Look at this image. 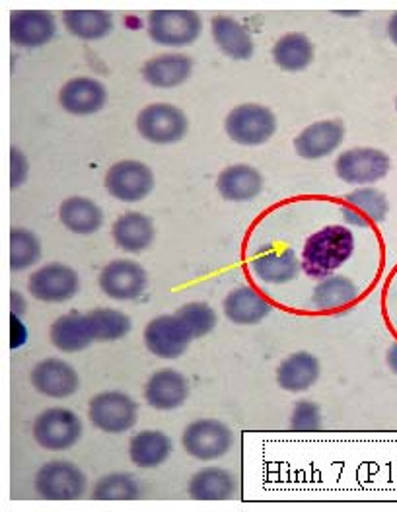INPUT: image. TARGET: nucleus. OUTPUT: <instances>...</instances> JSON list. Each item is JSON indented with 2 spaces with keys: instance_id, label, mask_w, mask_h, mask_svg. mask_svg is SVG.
<instances>
[{
  "instance_id": "obj_36",
  "label": "nucleus",
  "mask_w": 397,
  "mask_h": 512,
  "mask_svg": "<svg viewBox=\"0 0 397 512\" xmlns=\"http://www.w3.org/2000/svg\"><path fill=\"white\" fill-rule=\"evenodd\" d=\"M141 487L131 474H108L98 479L92 499L96 501H133L139 499Z\"/></svg>"
},
{
  "instance_id": "obj_2",
  "label": "nucleus",
  "mask_w": 397,
  "mask_h": 512,
  "mask_svg": "<svg viewBox=\"0 0 397 512\" xmlns=\"http://www.w3.org/2000/svg\"><path fill=\"white\" fill-rule=\"evenodd\" d=\"M226 135L242 147H259L277 133L275 113L259 104H242L228 113L224 121Z\"/></svg>"
},
{
  "instance_id": "obj_4",
  "label": "nucleus",
  "mask_w": 397,
  "mask_h": 512,
  "mask_svg": "<svg viewBox=\"0 0 397 512\" xmlns=\"http://www.w3.org/2000/svg\"><path fill=\"white\" fill-rule=\"evenodd\" d=\"M181 444L191 458L213 462L232 450L234 433L226 423L218 419H199L187 425Z\"/></svg>"
},
{
  "instance_id": "obj_40",
  "label": "nucleus",
  "mask_w": 397,
  "mask_h": 512,
  "mask_svg": "<svg viewBox=\"0 0 397 512\" xmlns=\"http://www.w3.org/2000/svg\"><path fill=\"white\" fill-rule=\"evenodd\" d=\"M26 341H28V330L24 322H20V316L10 314V347L18 349L26 345Z\"/></svg>"
},
{
  "instance_id": "obj_27",
  "label": "nucleus",
  "mask_w": 397,
  "mask_h": 512,
  "mask_svg": "<svg viewBox=\"0 0 397 512\" xmlns=\"http://www.w3.org/2000/svg\"><path fill=\"white\" fill-rule=\"evenodd\" d=\"M213 39L218 49L234 61H250L255 53V43L250 32L230 16H217L211 24Z\"/></svg>"
},
{
  "instance_id": "obj_11",
  "label": "nucleus",
  "mask_w": 397,
  "mask_h": 512,
  "mask_svg": "<svg viewBox=\"0 0 397 512\" xmlns=\"http://www.w3.org/2000/svg\"><path fill=\"white\" fill-rule=\"evenodd\" d=\"M106 189L117 201L139 203L152 193L154 174L139 160H121L109 168Z\"/></svg>"
},
{
  "instance_id": "obj_44",
  "label": "nucleus",
  "mask_w": 397,
  "mask_h": 512,
  "mask_svg": "<svg viewBox=\"0 0 397 512\" xmlns=\"http://www.w3.org/2000/svg\"><path fill=\"white\" fill-rule=\"evenodd\" d=\"M341 16H359V12H339Z\"/></svg>"
},
{
  "instance_id": "obj_34",
  "label": "nucleus",
  "mask_w": 397,
  "mask_h": 512,
  "mask_svg": "<svg viewBox=\"0 0 397 512\" xmlns=\"http://www.w3.org/2000/svg\"><path fill=\"white\" fill-rule=\"evenodd\" d=\"M41 259V242L26 228H12L10 232V267L12 271H26Z\"/></svg>"
},
{
  "instance_id": "obj_32",
  "label": "nucleus",
  "mask_w": 397,
  "mask_h": 512,
  "mask_svg": "<svg viewBox=\"0 0 397 512\" xmlns=\"http://www.w3.org/2000/svg\"><path fill=\"white\" fill-rule=\"evenodd\" d=\"M359 298V289L357 285L343 277V275H329L320 285L314 289L312 302L318 310L324 312H333V310H343L355 304Z\"/></svg>"
},
{
  "instance_id": "obj_16",
  "label": "nucleus",
  "mask_w": 397,
  "mask_h": 512,
  "mask_svg": "<svg viewBox=\"0 0 397 512\" xmlns=\"http://www.w3.org/2000/svg\"><path fill=\"white\" fill-rule=\"evenodd\" d=\"M57 36V24L47 10H16L10 16V39L12 43L28 49L47 45Z\"/></svg>"
},
{
  "instance_id": "obj_22",
  "label": "nucleus",
  "mask_w": 397,
  "mask_h": 512,
  "mask_svg": "<svg viewBox=\"0 0 397 512\" xmlns=\"http://www.w3.org/2000/svg\"><path fill=\"white\" fill-rule=\"evenodd\" d=\"M320 361L308 351H296L277 368V382L283 390L300 394L310 390L320 378Z\"/></svg>"
},
{
  "instance_id": "obj_39",
  "label": "nucleus",
  "mask_w": 397,
  "mask_h": 512,
  "mask_svg": "<svg viewBox=\"0 0 397 512\" xmlns=\"http://www.w3.org/2000/svg\"><path fill=\"white\" fill-rule=\"evenodd\" d=\"M28 158L24 156V152H20L18 148L14 147L10 150V185L14 189H18L20 185H24L28 180Z\"/></svg>"
},
{
  "instance_id": "obj_24",
  "label": "nucleus",
  "mask_w": 397,
  "mask_h": 512,
  "mask_svg": "<svg viewBox=\"0 0 397 512\" xmlns=\"http://www.w3.org/2000/svg\"><path fill=\"white\" fill-rule=\"evenodd\" d=\"M113 242L127 254H141L154 242V222L143 213H125L113 222Z\"/></svg>"
},
{
  "instance_id": "obj_19",
  "label": "nucleus",
  "mask_w": 397,
  "mask_h": 512,
  "mask_svg": "<svg viewBox=\"0 0 397 512\" xmlns=\"http://www.w3.org/2000/svg\"><path fill=\"white\" fill-rule=\"evenodd\" d=\"M189 398L187 378L172 368L158 370L150 376L145 386V400L150 407L158 411L180 409Z\"/></svg>"
},
{
  "instance_id": "obj_15",
  "label": "nucleus",
  "mask_w": 397,
  "mask_h": 512,
  "mask_svg": "<svg viewBox=\"0 0 397 512\" xmlns=\"http://www.w3.org/2000/svg\"><path fill=\"white\" fill-rule=\"evenodd\" d=\"M32 384L39 394L53 400L71 398L80 386L78 372L63 359H45L32 370Z\"/></svg>"
},
{
  "instance_id": "obj_20",
  "label": "nucleus",
  "mask_w": 397,
  "mask_h": 512,
  "mask_svg": "<svg viewBox=\"0 0 397 512\" xmlns=\"http://www.w3.org/2000/svg\"><path fill=\"white\" fill-rule=\"evenodd\" d=\"M250 269L255 279L267 285H285L298 277L302 263L292 250L267 248L253 257Z\"/></svg>"
},
{
  "instance_id": "obj_45",
  "label": "nucleus",
  "mask_w": 397,
  "mask_h": 512,
  "mask_svg": "<svg viewBox=\"0 0 397 512\" xmlns=\"http://www.w3.org/2000/svg\"><path fill=\"white\" fill-rule=\"evenodd\" d=\"M396 108H397V100H396Z\"/></svg>"
},
{
  "instance_id": "obj_25",
  "label": "nucleus",
  "mask_w": 397,
  "mask_h": 512,
  "mask_svg": "<svg viewBox=\"0 0 397 512\" xmlns=\"http://www.w3.org/2000/svg\"><path fill=\"white\" fill-rule=\"evenodd\" d=\"M218 193L226 201L246 203L255 199L263 189V176L248 164H234L220 172L217 180Z\"/></svg>"
},
{
  "instance_id": "obj_28",
  "label": "nucleus",
  "mask_w": 397,
  "mask_h": 512,
  "mask_svg": "<svg viewBox=\"0 0 397 512\" xmlns=\"http://www.w3.org/2000/svg\"><path fill=\"white\" fill-rule=\"evenodd\" d=\"M238 483L224 468H205L189 481V497L195 501H228L236 495Z\"/></svg>"
},
{
  "instance_id": "obj_43",
  "label": "nucleus",
  "mask_w": 397,
  "mask_h": 512,
  "mask_svg": "<svg viewBox=\"0 0 397 512\" xmlns=\"http://www.w3.org/2000/svg\"><path fill=\"white\" fill-rule=\"evenodd\" d=\"M388 34L390 39L394 41V45H397V12L390 18V24H388Z\"/></svg>"
},
{
  "instance_id": "obj_37",
  "label": "nucleus",
  "mask_w": 397,
  "mask_h": 512,
  "mask_svg": "<svg viewBox=\"0 0 397 512\" xmlns=\"http://www.w3.org/2000/svg\"><path fill=\"white\" fill-rule=\"evenodd\" d=\"M176 314L183 320L187 330L191 331L193 339L205 337L217 328V312L205 302L183 304Z\"/></svg>"
},
{
  "instance_id": "obj_10",
  "label": "nucleus",
  "mask_w": 397,
  "mask_h": 512,
  "mask_svg": "<svg viewBox=\"0 0 397 512\" xmlns=\"http://www.w3.org/2000/svg\"><path fill=\"white\" fill-rule=\"evenodd\" d=\"M193 341L191 331L178 314H164L150 320L145 328L146 349L166 361L180 359Z\"/></svg>"
},
{
  "instance_id": "obj_26",
  "label": "nucleus",
  "mask_w": 397,
  "mask_h": 512,
  "mask_svg": "<svg viewBox=\"0 0 397 512\" xmlns=\"http://www.w3.org/2000/svg\"><path fill=\"white\" fill-rule=\"evenodd\" d=\"M193 73V61L181 53H166L146 61L143 78L154 88H178Z\"/></svg>"
},
{
  "instance_id": "obj_3",
  "label": "nucleus",
  "mask_w": 397,
  "mask_h": 512,
  "mask_svg": "<svg viewBox=\"0 0 397 512\" xmlns=\"http://www.w3.org/2000/svg\"><path fill=\"white\" fill-rule=\"evenodd\" d=\"M146 30L158 45L187 47L201 36L203 20L193 10H152Z\"/></svg>"
},
{
  "instance_id": "obj_5",
  "label": "nucleus",
  "mask_w": 397,
  "mask_h": 512,
  "mask_svg": "<svg viewBox=\"0 0 397 512\" xmlns=\"http://www.w3.org/2000/svg\"><path fill=\"white\" fill-rule=\"evenodd\" d=\"M88 487L86 474L67 460L47 462L36 474L37 495L45 501H78Z\"/></svg>"
},
{
  "instance_id": "obj_14",
  "label": "nucleus",
  "mask_w": 397,
  "mask_h": 512,
  "mask_svg": "<svg viewBox=\"0 0 397 512\" xmlns=\"http://www.w3.org/2000/svg\"><path fill=\"white\" fill-rule=\"evenodd\" d=\"M59 102L67 113L86 117L104 110L108 102V90L100 80L92 76H78L65 82L59 92Z\"/></svg>"
},
{
  "instance_id": "obj_29",
  "label": "nucleus",
  "mask_w": 397,
  "mask_h": 512,
  "mask_svg": "<svg viewBox=\"0 0 397 512\" xmlns=\"http://www.w3.org/2000/svg\"><path fill=\"white\" fill-rule=\"evenodd\" d=\"M174 450L172 439L162 431H141L129 444L131 462L143 470L162 466Z\"/></svg>"
},
{
  "instance_id": "obj_13",
  "label": "nucleus",
  "mask_w": 397,
  "mask_h": 512,
  "mask_svg": "<svg viewBox=\"0 0 397 512\" xmlns=\"http://www.w3.org/2000/svg\"><path fill=\"white\" fill-rule=\"evenodd\" d=\"M28 289L39 302L61 304L78 293L80 279L73 267L63 263H49L32 273Z\"/></svg>"
},
{
  "instance_id": "obj_6",
  "label": "nucleus",
  "mask_w": 397,
  "mask_h": 512,
  "mask_svg": "<svg viewBox=\"0 0 397 512\" xmlns=\"http://www.w3.org/2000/svg\"><path fill=\"white\" fill-rule=\"evenodd\" d=\"M92 425L109 435H123L137 425L139 405L123 392H102L88 405Z\"/></svg>"
},
{
  "instance_id": "obj_21",
  "label": "nucleus",
  "mask_w": 397,
  "mask_h": 512,
  "mask_svg": "<svg viewBox=\"0 0 397 512\" xmlns=\"http://www.w3.org/2000/svg\"><path fill=\"white\" fill-rule=\"evenodd\" d=\"M224 316L238 326H255L271 314V304L252 287H238L224 298Z\"/></svg>"
},
{
  "instance_id": "obj_8",
  "label": "nucleus",
  "mask_w": 397,
  "mask_h": 512,
  "mask_svg": "<svg viewBox=\"0 0 397 512\" xmlns=\"http://www.w3.org/2000/svg\"><path fill=\"white\" fill-rule=\"evenodd\" d=\"M82 437L80 417L65 407H51L34 421V439L45 450L63 452L73 448Z\"/></svg>"
},
{
  "instance_id": "obj_31",
  "label": "nucleus",
  "mask_w": 397,
  "mask_h": 512,
  "mask_svg": "<svg viewBox=\"0 0 397 512\" xmlns=\"http://www.w3.org/2000/svg\"><path fill=\"white\" fill-rule=\"evenodd\" d=\"M314 43L304 34H287L273 45V61L287 73H300L314 61Z\"/></svg>"
},
{
  "instance_id": "obj_7",
  "label": "nucleus",
  "mask_w": 397,
  "mask_h": 512,
  "mask_svg": "<svg viewBox=\"0 0 397 512\" xmlns=\"http://www.w3.org/2000/svg\"><path fill=\"white\" fill-rule=\"evenodd\" d=\"M390 166V156L378 148H351L341 152L335 160V174L345 183L366 187L370 183L384 180L390 172Z\"/></svg>"
},
{
  "instance_id": "obj_1",
  "label": "nucleus",
  "mask_w": 397,
  "mask_h": 512,
  "mask_svg": "<svg viewBox=\"0 0 397 512\" xmlns=\"http://www.w3.org/2000/svg\"><path fill=\"white\" fill-rule=\"evenodd\" d=\"M355 252V236L347 226H325L304 246L302 269L314 279L333 275Z\"/></svg>"
},
{
  "instance_id": "obj_17",
  "label": "nucleus",
  "mask_w": 397,
  "mask_h": 512,
  "mask_svg": "<svg viewBox=\"0 0 397 512\" xmlns=\"http://www.w3.org/2000/svg\"><path fill=\"white\" fill-rule=\"evenodd\" d=\"M345 139V127L341 121L324 119L308 125L294 139L296 154L304 160H320L333 154Z\"/></svg>"
},
{
  "instance_id": "obj_12",
  "label": "nucleus",
  "mask_w": 397,
  "mask_h": 512,
  "mask_svg": "<svg viewBox=\"0 0 397 512\" xmlns=\"http://www.w3.org/2000/svg\"><path fill=\"white\" fill-rule=\"evenodd\" d=\"M98 285L102 293L111 300L127 302L137 300L145 294L148 289V275L145 267L133 259H115L102 269Z\"/></svg>"
},
{
  "instance_id": "obj_42",
  "label": "nucleus",
  "mask_w": 397,
  "mask_h": 512,
  "mask_svg": "<svg viewBox=\"0 0 397 512\" xmlns=\"http://www.w3.org/2000/svg\"><path fill=\"white\" fill-rule=\"evenodd\" d=\"M388 365L392 368V372L397 374V343H394L388 351Z\"/></svg>"
},
{
  "instance_id": "obj_41",
  "label": "nucleus",
  "mask_w": 397,
  "mask_h": 512,
  "mask_svg": "<svg viewBox=\"0 0 397 512\" xmlns=\"http://www.w3.org/2000/svg\"><path fill=\"white\" fill-rule=\"evenodd\" d=\"M26 312V300L18 293L10 294V314H24Z\"/></svg>"
},
{
  "instance_id": "obj_35",
  "label": "nucleus",
  "mask_w": 397,
  "mask_h": 512,
  "mask_svg": "<svg viewBox=\"0 0 397 512\" xmlns=\"http://www.w3.org/2000/svg\"><path fill=\"white\" fill-rule=\"evenodd\" d=\"M94 337L96 341H117L123 339L125 335H129V331L133 328L131 318L121 312V310H113V308H98L92 310L88 314Z\"/></svg>"
},
{
  "instance_id": "obj_33",
  "label": "nucleus",
  "mask_w": 397,
  "mask_h": 512,
  "mask_svg": "<svg viewBox=\"0 0 397 512\" xmlns=\"http://www.w3.org/2000/svg\"><path fill=\"white\" fill-rule=\"evenodd\" d=\"M63 22L74 37L84 41L104 39L113 30V18L106 10H67Z\"/></svg>"
},
{
  "instance_id": "obj_30",
  "label": "nucleus",
  "mask_w": 397,
  "mask_h": 512,
  "mask_svg": "<svg viewBox=\"0 0 397 512\" xmlns=\"http://www.w3.org/2000/svg\"><path fill=\"white\" fill-rule=\"evenodd\" d=\"M59 219L67 230L86 236V234H94L102 228L104 213L92 199L74 195L61 203Z\"/></svg>"
},
{
  "instance_id": "obj_38",
  "label": "nucleus",
  "mask_w": 397,
  "mask_h": 512,
  "mask_svg": "<svg viewBox=\"0 0 397 512\" xmlns=\"http://www.w3.org/2000/svg\"><path fill=\"white\" fill-rule=\"evenodd\" d=\"M322 427V411L314 402H298L292 409L290 429L298 433H316Z\"/></svg>"
},
{
  "instance_id": "obj_18",
  "label": "nucleus",
  "mask_w": 397,
  "mask_h": 512,
  "mask_svg": "<svg viewBox=\"0 0 397 512\" xmlns=\"http://www.w3.org/2000/svg\"><path fill=\"white\" fill-rule=\"evenodd\" d=\"M343 219L351 226H370L384 222L390 213V203L380 189L359 187L345 197V205L341 209Z\"/></svg>"
},
{
  "instance_id": "obj_23",
  "label": "nucleus",
  "mask_w": 397,
  "mask_h": 512,
  "mask_svg": "<svg viewBox=\"0 0 397 512\" xmlns=\"http://www.w3.org/2000/svg\"><path fill=\"white\" fill-rule=\"evenodd\" d=\"M51 343L63 353H80L90 347L96 337L88 314L71 312L57 318L51 326Z\"/></svg>"
},
{
  "instance_id": "obj_9",
  "label": "nucleus",
  "mask_w": 397,
  "mask_h": 512,
  "mask_svg": "<svg viewBox=\"0 0 397 512\" xmlns=\"http://www.w3.org/2000/svg\"><path fill=\"white\" fill-rule=\"evenodd\" d=\"M141 137L152 145H176L187 135V115L172 104H150L137 117Z\"/></svg>"
}]
</instances>
